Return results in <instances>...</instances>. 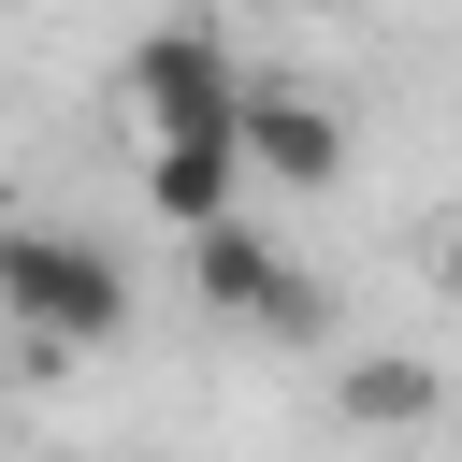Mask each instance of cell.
I'll list each match as a JSON object with an SVG mask.
<instances>
[{
    "instance_id": "cell-1",
    "label": "cell",
    "mask_w": 462,
    "mask_h": 462,
    "mask_svg": "<svg viewBox=\"0 0 462 462\" xmlns=\"http://www.w3.org/2000/svg\"><path fill=\"white\" fill-rule=\"evenodd\" d=\"M0 318L43 346V361H87V346H130V260L72 217H0Z\"/></svg>"
},
{
    "instance_id": "cell-2",
    "label": "cell",
    "mask_w": 462,
    "mask_h": 462,
    "mask_svg": "<svg viewBox=\"0 0 462 462\" xmlns=\"http://www.w3.org/2000/svg\"><path fill=\"white\" fill-rule=\"evenodd\" d=\"M116 116L130 144H245V58L217 14H159L130 58H116Z\"/></svg>"
},
{
    "instance_id": "cell-3",
    "label": "cell",
    "mask_w": 462,
    "mask_h": 462,
    "mask_svg": "<svg viewBox=\"0 0 462 462\" xmlns=\"http://www.w3.org/2000/svg\"><path fill=\"white\" fill-rule=\"evenodd\" d=\"M188 289H202L231 332H274V346H318V318H332V303H318V274H303V260H289L260 217L188 231Z\"/></svg>"
},
{
    "instance_id": "cell-4",
    "label": "cell",
    "mask_w": 462,
    "mask_h": 462,
    "mask_svg": "<svg viewBox=\"0 0 462 462\" xmlns=\"http://www.w3.org/2000/svg\"><path fill=\"white\" fill-rule=\"evenodd\" d=\"M245 173L289 188V202L346 188V116H332L318 87H289V72H245Z\"/></svg>"
},
{
    "instance_id": "cell-5",
    "label": "cell",
    "mask_w": 462,
    "mask_h": 462,
    "mask_svg": "<svg viewBox=\"0 0 462 462\" xmlns=\"http://www.w3.org/2000/svg\"><path fill=\"white\" fill-rule=\"evenodd\" d=\"M130 188H144V217L188 245V231L245 217V188H260V173H245V144H144V173H130Z\"/></svg>"
},
{
    "instance_id": "cell-6",
    "label": "cell",
    "mask_w": 462,
    "mask_h": 462,
    "mask_svg": "<svg viewBox=\"0 0 462 462\" xmlns=\"http://www.w3.org/2000/svg\"><path fill=\"white\" fill-rule=\"evenodd\" d=\"M433 404H448V375H433V361H404V346L332 361V419H346V433H419Z\"/></svg>"
},
{
    "instance_id": "cell-7",
    "label": "cell",
    "mask_w": 462,
    "mask_h": 462,
    "mask_svg": "<svg viewBox=\"0 0 462 462\" xmlns=\"http://www.w3.org/2000/svg\"><path fill=\"white\" fill-rule=\"evenodd\" d=\"M433 274H448V303H462V217H448V245H433Z\"/></svg>"
}]
</instances>
